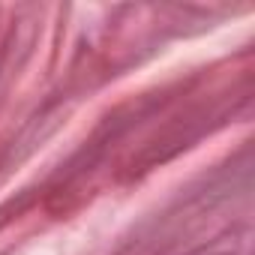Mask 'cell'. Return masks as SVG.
Here are the masks:
<instances>
[]
</instances>
